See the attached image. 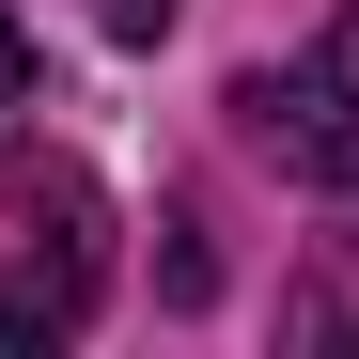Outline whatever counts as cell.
<instances>
[{
	"instance_id": "cell-1",
	"label": "cell",
	"mask_w": 359,
	"mask_h": 359,
	"mask_svg": "<svg viewBox=\"0 0 359 359\" xmlns=\"http://www.w3.org/2000/svg\"><path fill=\"white\" fill-rule=\"evenodd\" d=\"M94 281H109V203H94V172H63V156L0 172V359L63 344V328L94 313Z\"/></svg>"
},
{
	"instance_id": "cell-2",
	"label": "cell",
	"mask_w": 359,
	"mask_h": 359,
	"mask_svg": "<svg viewBox=\"0 0 359 359\" xmlns=\"http://www.w3.org/2000/svg\"><path fill=\"white\" fill-rule=\"evenodd\" d=\"M234 126H250L297 188H359V16H328L297 63L234 79Z\"/></svg>"
},
{
	"instance_id": "cell-3",
	"label": "cell",
	"mask_w": 359,
	"mask_h": 359,
	"mask_svg": "<svg viewBox=\"0 0 359 359\" xmlns=\"http://www.w3.org/2000/svg\"><path fill=\"white\" fill-rule=\"evenodd\" d=\"M16 94H32V32L0 16V109H16Z\"/></svg>"
},
{
	"instance_id": "cell-4",
	"label": "cell",
	"mask_w": 359,
	"mask_h": 359,
	"mask_svg": "<svg viewBox=\"0 0 359 359\" xmlns=\"http://www.w3.org/2000/svg\"><path fill=\"white\" fill-rule=\"evenodd\" d=\"M109 32H126V47H156V32H172V0H109Z\"/></svg>"
}]
</instances>
